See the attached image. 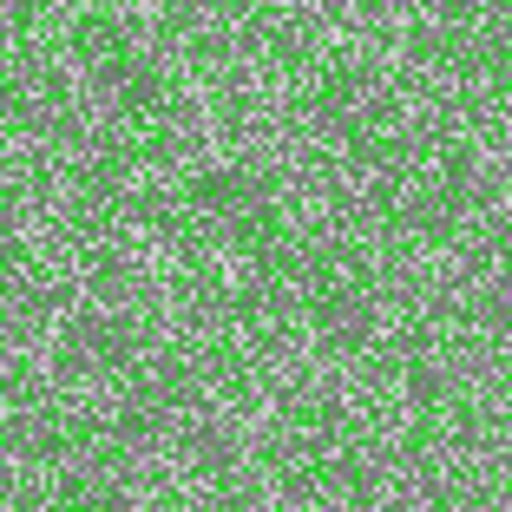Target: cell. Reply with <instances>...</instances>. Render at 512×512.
Instances as JSON below:
<instances>
[{
    "instance_id": "obj_2",
    "label": "cell",
    "mask_w": 512,
    "mask_h": 512,
    "mask_svg": "<svg viewBox=\"0 0 512 512\" xmlns=\"http://www.w3.org/2000/svg\"><path fill=\"white\" fill-rule=\"evenodd\" d=\"M309 329L329 348H362L375 335V302L355 283H316L309 289Z\"/></svg>"
},
{
    "instance_id": "obj_4",
    "label": "cell",
    "mask_w": 512,
    "mask_h": 512,
    "mask_svg": "<svg viewBox=\"0 0 512 512\" xmlns=\"http://www.w3.org/2000/svg\"><path fill=\"white\" fill-rule=\"evenodd\" d=\"M486 316H493L499 329H512V263H506V276L493 283V296H486Z\"/></svg>"
},
{
    "instance_id": "obj_3",
    "label": "cell",
    "mask_w": 512,
    "mask_h": 512,
    "mask_svg": "<svg viewBox=\"0 0 512 512\" xmlns=\"http://www.w3.org/2000/svg\"><path fill=\"white\" fill-rule=\"evenodd\" d=\"M197 204L224 230H237V237H256V230L270 224V191L256 178H243V171H211V178L197 184Z\"/></svg>"
},
{
    "instance_id": "obj_1",
    "label": "cell",
    "mask_w": 512,
    "mask_h": 512,
    "mask_svg": "<svg viewBox=\"0 0 512 512\" xmlns=\"http://www.w3.org/2000/svg\"><path fill=\"white\" fill-rule=\"evenodd\" d=\"M145 355H151L145 348V316H132L125 302L86 296V302H73L66 316L46 322V362H53L60 388L86 394L92 407L106 401Z\"/></svg>"
}]
</instances>
